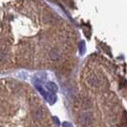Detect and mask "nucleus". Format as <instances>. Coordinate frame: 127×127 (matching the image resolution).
<instances>
[{"label": "nucleus", "mask_w": 127, "mask_h": 127, "mask_svg": "<svg viewBox=\"0 0 127 127\" xmlns=\"http://www.w3.org/2000/svg\"><path fill=\"white\" fill-rule=\"evenodd\" d=\"M91 121H92V115L90 114V113H83L78 118V121L82 125H88L91 122Z\"/></svg>", "instance_id": "f257e3e1"}, {"label": "nucleus", "mask_w": 127, "mask_h": 127, "mask_svg": "<svg viewBox=\"0 0 127 127\" xmlns=\"http://www.w3.org/2000/svg\"><path fill=\"white\" fill-rule=\"evenodd\" d=\"M46 87L50 90L51 92H53V93H56V92L57 91V85H56L55 83H53V82H48L47 84H46Z\"/></svg>", "instance_id": "f03ea898"}, {"label": "nucleus", "mask_w": 127, "mask_h": 127, "mask_svg": "<svg viewBox=\"0 0 127 127\" xmlns=\"http://www.w3.org/2000/svg\"><path fill=\"white\" fill-rule=\"evenodd\" d=\"M63 126L64 127H72V125H71L69 122H64V123H63Z\"/></svg>", "instance_id": "39448f33"}, {"label": "nucleus", "mask_w": 127, "mask_h": 127, "mask_svg": "<svg viewBox=\"0 0 127 127\" xmlns=\"http://www.w3.org/2000/svg\"><path fill=\"white\" fill-rule=\"evenodd\" d=\"M50 57L52 59H57V58H58V53L56 50H52L50 52Z\"/></svg>", "instance_id": "7ed1b4c3"}, {"label": "nucleus", "mask_w": 127, "mask_h": 127, "mask_svg": "<svg viewBox=\"0 0 127 127\" xmlns=\"http://www.w3.org/2000/svg\"><path fill=\"white\" fill-rule=\"evenodd\" d=\"M88 81L91 85H96L97 83H98V80H97V78L95 77V76H92V77H90L89 79H88Z\"/></svg>", "instance_id": "20e7f679"}]
</instances>
